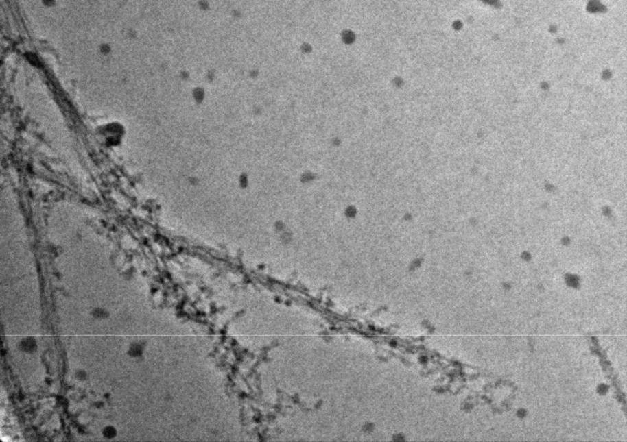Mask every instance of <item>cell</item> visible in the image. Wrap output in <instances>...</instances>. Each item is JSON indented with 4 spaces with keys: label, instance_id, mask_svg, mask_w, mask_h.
Segmentation results:
<instances>
[{
    "label": "cell",
    "instance_id": "cell-1",
    "mask_svg": "<svg viewBox=\"0 0 627 442\" xmlns=\"http://www.w3.org/2000/svg\"><path fill=\"white\" fill-rule=\"evenodd\" d=\"M99 140L106 147H116L121 145L124 139L126 131L121 123L118 121H110L104 125L98 126L96 129Z\"/></svg>",
    "mask_w": 627,
    "mask_h": 442
}]
</instances>
